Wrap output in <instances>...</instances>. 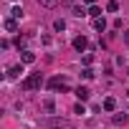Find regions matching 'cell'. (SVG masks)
Instances as JSON below:
<instances>
[{"label":"cell","instance_id":"1","mask_svg":"<svg viewBox=\"0 0 129 129\" xmlns=\"http://www.w3.org/2000/svg\"><path fill=\"white\" fill-rule=\"evenodd\" d=\"M46 126H48V129H71L74 124H71L69 119H63V116H48V119H46Z\"/></svg>","mask_w":129,"mask_h":129},{"label":"cell","instance_id":"2","mask_svg":"<svg viewBox=\"0 0 129 129\" xmlns=\"http://www.w3.org/2000/svg\"><path fill=\"white\" fill-rule=\"evenodd\" d=\"M41 84H43V76H41V74H30V76H28V79H25L20 86H23L25 91H33V89H38Z\"/></svg>","mask_w":129,"mask_h":129},{"label":"cell","instance_id":"3","mask_svg":"<svg viewBox=\"0 0 129 129\" xmlns=\"http://www.w3.org/2000/svg\"><path fill=\"white\" fill-rule=\"evenodd\" d=\"M48 89H61V91H69V86L63 84V79H61V76H53V79L48 81Z\"/></svg>","mask_w":129,"mask_h":129},{"label":"cell","instance_id":"4","mask_svg":"<svg viewBox=\"0 0 129 129\" xmlns=\"http://www.w3.org/2000/svg\"><path fill=\"white\" fill-rule=\"evenodd\" d=\"M20 74H23V63H15V66H10L8 69V79H20Z\"/></svg>","mask_w":129,"mask_h":129},{"label":"cell","instance_id":"5","mask_svg":"<svg viewBox=\"0 0 129 129\" xmlns=\"http://www.w3.org/2000/svg\"><path fill=\"white\" fill-rule=\"evenodd\" d=\"M3 28H5L8 33H15V30H18V20H15V18H5V23H3Z\"/></svg>","mask_w":129,"mask_h":129},{"label":"cell","instance_id":"6","mask_svg":"<svg viewBox=\"0 0 129 129\" xmlns=\"http://www.w3.org/2000/svg\"><path fill=\"white\" fill-rule=\"evenodd\" d=\"M33 61H36L33 51H20V63H33Z\"/></svg>","mask_w":129,"mask_h":129},{"label":"cell","instance_id":"7","mask_svg":"<svg viewBox=\"0 0 129 129\" xmlns=\"http://www.w3.org/2000/svg\"><path fill=\"white\" fill-rule=\"evenodd\" d=\"M86 46H89V41H86L84 36H79V38H74V48H76V51H84Z\"/></svg>","mask_w":129,"mask_h":129},{"label":"cell","instance_id":"8","mask_svg":"<svg viewBox=\"0 0 129 129\" xmlns=\"http://www.w3.org/2000/svg\"><path fill=\"white\" fill-rule=\"evenodd\" d=\"M76 96H79V99H81V101H86V99H89V96H91V91H89V89H86V86H79V89H76Z\"/></svg>","mask_w":129,"mask_h":129},{"label":"cell","instance_id":"9","mask_svg":"<svg viewBox=\"0 0 129 129\" xmlns=\"http://www.w3.org/2000/svg\"><path fill=\"white\" fill-rule=\"evenodd\" d=\"M114 109H116V99H111V96L104 99V111H114Z\"/></svg>","mask_w":129,"mask_h":129},{"label":"cell","instance_id":"10","mask_svg":"<svg viewBox=\"0 0 129 129\" xmlns=\"http://www.w3.org/2000/svg\"><path fill=\"white\" fill-rule=\"evenodd\" d=\"M111 121H114L116 126H121V124H126V114H114V116H111Z\"/></svg>","mask_w":129,"mask_h":129},{"label":"cell","instance_id":"11","mask_svg":"<svg viewBox=\"0 0 129 129\" xmlns=\"http://www.w3.org/2000/svg\"><path fill=\"white\" fill-rule=\"evenodd\" d=\"M89 15H91L94 20H96V18H101V8H99V5H91V8H89Z\"/></svg>","mask_w":129,"mask_h":129},{"label":"cell","instance_id":"12","mask_svg":"<svg viewBox=\"0 0 129 129\" xmlns=\"http://www.w3.org/2000/svg\"><path fill=\"white\" fill-rule=\"evenodd\" d=\"M43 109H46L48 114H53V109H56V101H53V99H46V101H43Z\"/></svg>","mask_w":129,"mask_h":129},{"label":"cell","instance_id":"13","mask_svg":"<svg viewBox=\"0 0 129 129\" xmlns=\"http://www.w3.org/2000/svg\"><path fill=\"white\" fill-rule=\"evenodd\" d=\"M38 5H41V8H56L58 0H38Z\"/></svg>","mask_w":129,"mask_h":129},{"label":"cell","instance_id":"14","mask_svg":"<svg viewBox=\"0 0 129 129\" xmlns=\"http://www.w3.org/2000/svg\"><path fill=\"white\" fill-rule=\"evenodd\" d=\"M53 30H58V33H61V30H66V20H61V18L53 20Z\"/></svg>","mask_w":129,"mask_h":129},{"label":"cell","instance_id":"15","mask_svg":"<svg viewBox=\"0 0 129 129\" xmlns=\"http://www.w3.org/2000/svg\"><path fill=\"white\" fill-rule=\"evenodd\" d=\"M94 28H96V30H104V28H106V20H104V15L94 20Z\"/></svg>","mask_w":129,"mask_h":129},{"label":"cell","instance_id":"16","mask_svg":"<svg viewBox=\"0 0 129 129\" xmlns=\"http://www.w3.org/2000/svg\"><path fill=\"white\" fill-rule=\"evenodd\" d=\"M106 10H109V13H116V10H119V3H116V0H109V3H106Z\"/></svg>","mask_w":129,"mask_h":129},{"label":"cell","instance_id":"17","mask_svg":"<svg viewBox=\"0 0 129 129\" xmlns=\"http://www.w3.org/2000/svg\"><path fill=\"white\" fill-rule=\"evenodd\" d=\"M10 15H13V18H15V20H18V18H20V15H23V8H20V5H15V8H13V10H10Z\"/></svg>","mask_w":129,"mask_h":129},{"label":"cell","instance_id":"18","mask_svg":"<svg viewBox=\"0 0 129 129\" xmlns=\"http://www.w3.org/2000/svg\"><path fill=\"white\" fill-rule=\"evenodd\" d=\"M74 15H76V18H81V15H89V13H86L81 5H74Z\"/></svg>","mask_w":129,"mask_h":129},{"label":"cell","instance_id":"19","mask_svg":"<svg viewBox=\"0 0 129 129\" xmlns=\"http://www.w3.org/2000/svg\"><path fill=\"white\" fill-rule=\"evenodd\" d=\"M91 63H94V56H91V53H86V56H84V66L89 69V66H91Z\"/></svg>","mask_w":129,"mask_h":129},{"label":"cell","instance_id":"20","mask_svg":"<svg viewBox=\"0 0 129 129\" xmlns=\"http://www.w3.org/2000/svg\"><path fill=\"white\" fill-rule=\"evenodd\" d=\"M74 114H86V106H84V104H76V106H74Z\"/></svg>","mask_w":129,"mask_h":129},{"label":"cell","instance_id":"21","mask_svg":"<svg viewBox=\"0 0 129 129\" xmlns=\"http://www.w3.org/2000/svg\"><path fill=\"white\" fill-rule=\"evenodd\" d=\"M15 46L23 48V46H25V36H18V38H15Z\"/></svg>","mask_w":129,"mask_h":129},{"label":"cell","instance_id":"22","mask_svg":"<svg viewBox=\"0 0 129 129\" xmlns=\"http://www.w3.org/2000/svg\"><path fill=\"white\" fill-rule=\"evenodd\" d=\"M81 76H84V79H94V71H91V69H84Z\"/></svg>","mask_w":129,"mask_h":129},{"label":"cell","instance_id":"23","mask_svg":"<svg viewBox=\"0 0 129 129\" xmlns=\"http://www.w3.org/2000/svg\"><path fill=\"white\" fill-rule=\"evenodd\" d=\"M124 43L129 46V30H124Z\"/></svg>","mask_w":129,"mask_h":129},{"label":"cell","instance_id":"24","mask_svg":"<svg viewBox=\"0 0 129 129\" xmlns=\"http://www.w3.org/2000/svg\"><path fill=\"white\" fill-rule=\"evenodd\" d=\"M63 3H66V5H74V0H63Z\"/></svg>","mask_w":129,"mask_h":129},{"label":"cell","instance_id":"25","mask_svg":"<svg viewBox=\"0 0 129 129\" xmlns=\"http://www.w3.org/2000/svg\"><path fill=\"white\" fill-rule=\"evenodd\" d=\"M86 3H89V5H94V0H86Z\"/></svg>","mask_w":129,"mask_h":129}]
</instances>
